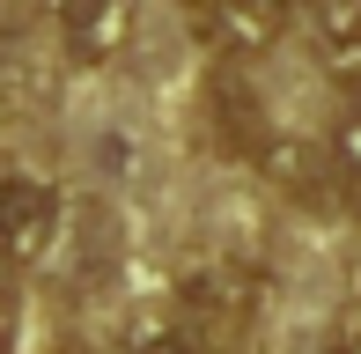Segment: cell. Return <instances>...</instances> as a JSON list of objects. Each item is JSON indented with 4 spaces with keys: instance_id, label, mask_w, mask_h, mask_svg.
<instances>
[{
    "instance_id": "1",
    "label": "cell",
    "mask_w": 361,
    "mask_h": 354,
    "mask_svg": "<svg viewBox=\"0 0 361 354\" xmlns=\"http://www.w3.org/2000/svg\"><path fill=\"white\" fill-rule=\"evenodd\" d=\"M59 244V192L30 170H0V259L37 266Z\"/></svg>"
},
{
    "instance_id": "2",
    "label": "cell",
    "mask_w": 361,
    "mask_h": 354,
    "mask_svg": "<svg viewBox=\"0 0 361 354\" xmlns=\"http://www.w3.org/2000/svg\"><path fill=\"white\" fill-rule=\"evenodd\" d=\"M295 0H185V23L200 30V44L214 59H251L281 37Z\"/></svg>"
},
{
    "instance_id": "3",
    "label": "cell",
    "mask_w": 361,
    "mask_h": 354,
    "mask_svg": "<svg viewBox=\"0 0 361 354\" xmlns=\"http://www.w3.org/2000/svg\"><path fill=\"white\" fill-rule=\"evenodd\" d=\"M207 111H214V140L228 155H243V163H273V118L266 104H258V89L243 82L236 59H214V74H207Z\"/></svg>"
},
{
    "instance_id": "4",
    "label": "cell",
    "mask_w": 361,
    "mask_h": 354,
    "mask_svg": "<svg viewBox=\"0 0 361 354\" xmlns=\"http://www.w3.org/2000/svg\"><path fill=\"white\" fill-rule=\"evenodd\" d=\"M52 23H59V44H67L81 67H104V59H118L126 44H133L140 8L133 0H59Z\"/></svg>"
},
{
    "instance_id": "5",
    "label": "cell",
    "mask_w": 361,
    "mask_h": 354,
    "mask_svg": "<svg viewBox=\"0 0 361 354\" xmlns=\"http://www.w3.org/2000/svg\"><path fill=\"white\" fill-rule=\"evenodd\" d=\"M251 303H258V281L236 273V266H214V273H192V281H185V310L200 317V340L207 347L236 340V325L251 317Z\"/></svg>"
},
{
    "instance_id": "6",
    "label": "cell",
    "mask_w": 361,
    "mask_h": 354,
    "mask_svg": "<svg viewBox=\"0 0 361 354\" xmlns=\"http://www.w3.org/2000/svg\"><path fill=\"white\" fill-rule=\"evenodd\" d=\"M295 15H302L317 59H332V67H361V0H295Z\"/></svg>"
},
{
    "instance_id": "7",
    "label": "cell",
    "mask_w": 361,
    "mask_h": 354,
    "mask_svg": "<svg viewBox=\"0 0 361 354\" xmlns=\"http://www.w3.org/2000/svg\"><path fill=\"white\" fill-rule=\"evenodd\" d=\"M126 354H214V347H207L192 325H147V332L126 340Z\"/></svg>"
},
{
    "instance_id": "8",
    "label": "cell",
    "mask_w": 361,
    "mask_h": 354,
    "mask_svg": "<svg viewBox=\"0 0 361 354\" xmlns=\"http://www.w3.org/2000/svg\"><path fill=\"white\" fill-rule=\"evenodd\" d=\"M332 170H339V185L354 192V207H361V118L339 133V155H332Z\"/></svg>"
},
{
    "instance_id": "9",
    "label": "cell",
    "mask_w": 361,
    "mask_h": 354,
    "mask_svg": "<svg viewBox=\"0 0 361 354\" xmlns=\"http://www.w3.org/2000/svg\"><path fill=\"white\" fill-rule=\"evenodd\" d=\"M332 354H361V303H347L332 325Z\"/></svg>"
},
{
    "instance_id": "10",
    "label": "cell",
    "mask_w": 361,
    "mask_h": 354,
    "mask_svg": "<svg viewBox=\"0 0 361 354\" xmlns=\"http://www.w3.org/2000/svg\"><path fill=\"white\" fill-rule=\"evenodd\" d=\"M8 332H15V295H8V281H0V347H8Z\"/></svg>"
}]
</instances>
